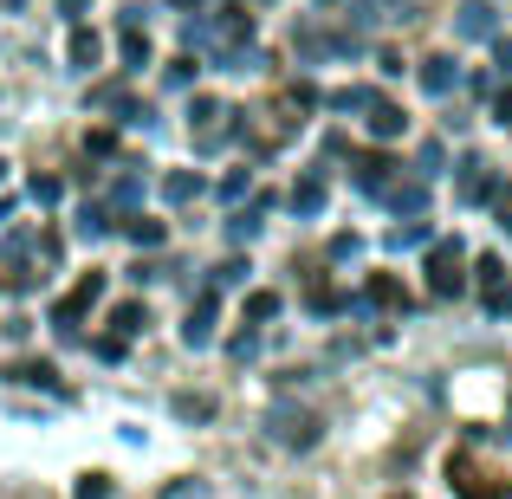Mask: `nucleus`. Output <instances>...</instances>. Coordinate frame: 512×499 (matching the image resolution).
Instances as JSON below:
<instances>
[{
  "instance_id": "obj_1",
  "label": "nucleus",
  "mask_w": 512,
  "mask_h": 499,
  "mask_svg": "<svg viewBox=\"0 0 512 499\" xmlns=\"http://www.w3.org/2000/svg\"><path fill=\"white\" fill-rule=\"evenodd\" d=\"M72 59H78V65H98V39L78 33V39H72Z\"/></svg>"
}]
</instances>
